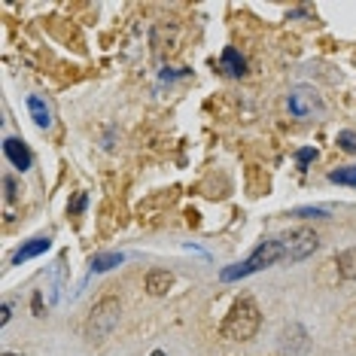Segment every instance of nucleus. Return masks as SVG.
Masks as SVG:
<instances>
[{"label":"nucleus","instance_id":"obj_1","mask_svg":"<svg viewBox=\"0 0 356 356\" xmlns=\"http://www.w3.org/2000/svg\"><path fill=\"white\" fill-rule=\"evenodd\" d=\"M277 262H286V247H283V238H268V241H262L247 259H241V262H234V265H225L220 271V280L222 283L244 280L250 274H259V271L271 268V265H277Z\"/></svg>","mask_w":356,"mask_h":356},{"label":"nucleus","instance_id":"obj_2","mask_svg":"<svg viewBox=\"0 0 356 356\" xmlns=\"http://www.w3.org/2000/svg\"><path fill=\"white\" fill-rule=\"evenodd\" d=\"M259 326H262V311H259V305L250 296H241L238 302L232 305V311L225 314L220 335L225 341H250V338H256Z\"/></svg>","mask_w":356,"mask_h":356},{"label":"nucleus","instance_id":"obj_3","mask_svg":"<svg viewBox=\"0 0 356 356\" xmlns=\"http://www.w3.org/2000/svg\"><path fill=\"white\" fill-rule=\"evenodd\" d=\"M119 314H122V305H119V298H101L98 305L92 307V317H88L86 323V335L92 338V341H98V338L104 335H110L113 329H116V323H119Z\"/></svg>","mask_w":356,"mask_h":356},{"label":"nucleus","instance_id":"obj_4","mask_svg":"<svg viewBox=\"0 0 356 356\" xmlns=\"http://www.w3.org/2000/svg\"><path fill=\"white\" fill-rule=\"evenodd\" d=\"M283 247H286V262H305L320 250V238L311 229H296L283 234Z\"/></svg>","mask_w":356,"mask_h":356},{"label":"nucleus","instance_id":"obj_5","mask_svg":"<svg viewBox=\"0 0 356 356\" xmlns=\"http://www.w3.org/2000/svg\"><path fill=\"white\" fill-rule=\"evenodd\" d=\"M286 107H289V113H293L296 119H305V116H311L314 110H320L323 104L317 98V92H311V88H296V92H289Z\"/></svg>","mask_w":356,"mask_h":356},{"label":"nucleus","instance_id":"obj_6","mask_svg":"<svg viewBox=\"0 0 356 356\" xmlns=\"http://www.w3.org/2000/svg\"><path fill=\"white\" fill-rule=\"evenodd\" d=\"M3 156L10 159V165L19 168V171H28V168L34 165V152H31L28 143L19 140V137H6L3 140Z\"/></svg>","mask_w":356,"mask_h":356},{"label":"nucleus","instance_id":"obj_7","mask_svg":"<svg viewBox=\"0 0 356 356\" xmlns=\"http://www.w3.org/2000/svg\"><path fill=\"white\" fill-rule=\"evenodd\" d=\"M49 247H52V238H49V234H40V238H31V241H25V244H22V247L13 253V265H25V262H31V259L43 256Z\"/></svg>","mask_w":356,"mask_h":356},{"label":"nucleus","instance_id":"obj_8","mask_svg":"<svg viewBox=\"0 0 356 356\" xmlns=\"http://www.w3.org/2000/svg\"><path fill=\"white\" fill-rule=\"evenodd\" d=\"M220 70H222V76L241 79V76L247 74V61H244V55L234 49V46H229V49L222 52V58H220Z\"/></svg>","mask_w":356,"mask_h":356},{"label":"nucleus","instance_id":"obj_9","mask_svg":"<svg viewBox=\"0 0 356 356\" xmlns=\"http://www.w3.org/2000/svg\"><path fill=\"white\" fill-rule=\"evenodd\" d=\"M171 286H174V274H171V271L152 268V271L147 274V293H149V296H165Z\"/></svg>","mask_w":356,"mask_h":356},{"label":"nucleus","instance_id":"obj_10","mask_svg":"<svg viewBox=\"0 0 356 356\" xmlns=\"http://www.w3.org/2000/svg\"><path fill=\"white\" fill-rule=\"evenodd\" d=\"M335 265H338V277L341 280H356V247L341 250L335 259Z\"/></svg>","mask_w":356,"mask_h":356},{"label":"nucleus","instance_id":"obj_11","mask_svg":"<svg viewBox=\"0 0 356 356\" xmlns=\"http://www.w3.org/2000/svg\"><path fill=\"white\" fill-rule=\"evenodd\" d=\"M28 110H31V119H34L40 128H49L52 125V113H49V107H46L43 98L31 95V98H28Z\"/></svg>","mask_w":356,"mask_h":356},{"label":"nucleus","instance_id":"obj_12","mask_svg":"<svg viewBox=\"0 0 356 356\" xmlns=\"http://www.w3.org/2000/svg\"><path fill=\"white\" fill-rule=\"evenodd\" d=\"M122 253H95L92 256V274H104V271H113L116 265H122Z\"/></svg>","mask_w":356,"mask_h":356},{"label":"nucleus","instance_id":"obj_13","mask_svg":"<svg viewBox=\"0 0 356 356\" xmlns=\"http://www.w3.org/2000/svg\"><path fill=\"white\" fill-rule=\"evenodd\" d=\"M329 183L356 186V165H344V168H335V171H329Z\"/></svg>","mask_w":356,"mask_h":356},{"label":"nucleus","instance_id":"obj_14","mask_svg":"<svg viewBox=\"0 0 356 356\" xmlns=\"http://www.w3.org/2000/svg\"><path fill=\"white\" fill-rule=\"evenodd\" d=\"M293 216H298V220H326L329 210L326 207H298V210H293Z\"/></svg>","mask_w":356,"mask_h":356},{"label":"nucleus","instance_id":"obj_15","mask_svg":"<svg viewBox=\"0 0 356 356\" xmlns=\"http://www.w3.org/2000/svg\"><path fill=\"white\" fill-rule=\"evenodd\" d=\"M86 204H88V195H86V192H76L74 201L67 204V213H70V216H79V213L86 210Z\"/></svg>","mask_w":356,"mask_h":356},{"label":"nucleus","instance_id":"obj_16","mask_svg":"<svg viewBox=\"0 0 356 356\" xmlns=\"http://www.w3.org/2000/svg\"><path fill=\"white\" fill-rule=\"evenodd\" d=\"M338 147L344 152H356V134L353 131H341L338 134Z\"/></svg>","mask_w":356,"mask_h":356},{"label":"nucleus","instance_id":"obj_17","mask_svg":"<svg viewBox=\"0 0 356 356\" xmlns=\"http://www.w3.org/2000/svg\"><path fill=\"white\" fill-rule=\"evenodd\" d=\"M314 159H317V149H298V152H296V161H298V168L311 165Z\"/></svg>","mask_w":356,"mask_h":356},{"label":"nucleus","instance_id":"obj_18","mask_svg":"<svg viewBox=\"0 0 356 356\" xmlns=\"http://www.w3.org/2000/svg\"><path fill=\"white\" fill-rule=\"evenodd\" d=\"M3 189H6V201H15V180L13 177H3Z\"/></svg>","mask_w":356,"mask_h":356},{"label":"nucleus","instance_id":"obj_19","mask_svg":"<svg viewBox=\"0 0 356 356\" xmlns=\"http://www.w3.org/2000/svg\"><path fill=\"white\" fill-rule=\"evenodd\" d=\"M10 317H13V307H10V302H3V305H0V326H6Z\"/></svg>","mask_w":356,"mask_h":356},{"label":"nucleus","instance_id":"obj_20","mask_svg":"<svg viewBox=\"0 0 356 356\" xmlns=\"http://www.w3.org/2000/svg\"><path fill=\"white\" fill-rule=\"evenodd\" d=\"M149 356H168V353H165V350H152Z\"/></svg>","mask_w":356,"mask_h":356},{"label":"nucleus","instance_id":"obj_21","mask_svg":"<svg viewBox=\"0 0 356 356\" xmlns=\"http://www.w3.org/2000/svg\"><path fill=\"white\" fill-rule=\"evenodd\" d=\"M0 356H19V353H10V350H3V353H0Z\"/></svg>","mask_w":356,"mask_h":356}]
</instances>
